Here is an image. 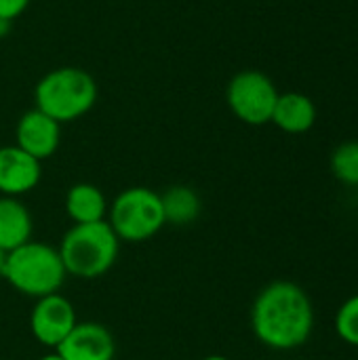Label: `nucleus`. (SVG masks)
Segmentation results:
<instances>
[{"instance_id": "obj_1", "label": "nucleus", "mask_w": 358, "mask_h": 360, "mask_svg": "<svg viewBox=\"0 0 358 360\" xmlns=\"http://www.w3.org/2000/svg\"><path fill=\"white\" fill-rule=\"evenodd\" d=\"M255 338L272 350L304 346L314 329V308L308 293L291 281H274L264 287L251 308Z\"/></svg>"}, {"instance_id": "obj_2", "label": "nucleus", "mask_w": 358, "mask_h": 360, "mask_svg": "<svg viewBox=\"0 0 358 360\" xmlns=\"http://www.w3.org/2000/svg\"><path fill=\"white\" fill-rule=\"evenodd\" d=\"M97 101L95 78L76 65H61L46 72L34 89V108L53 120L72 122L93 110Z\"/></svg>"}, {"instance_id": "obj_3", "label": "nucleus", "mask_w": 358, "mask_h": 360, "mask_svg": "<svg viewBox=\"0 0 358 360\" xmlns=\"http://www.w3.org/2000/svg\"><path fill=\"white\" fill-rule=\"evenodd\" d=\"M120 240L110 228V224H74L57 249L63 262V268L74 278L93 281L103 276L118 257Z\"/></svg>"}, {"instance_id": "obj_4", "label": "nucleus", "mask_w": 358, "mask_h": 360, "mask_svg": "<svg viewBox=\"0 0 358 360\" xmlns=\"http://www.w3.org/2000/svg\"><path fill=\"white\" fill-rule=\"evenodd\" d=\"M68 272L61 255L46 243L30 240L19 249L6 253L2 278L19 293L40 300L61 289Z\"/></svg>"}, {"instance_id": "obj_5", "label": "nucleus", "mask_w": 358, "mask_h": 360, "mask_svg": "<svg viewBox=\"0 0 358 360\" xmlns=\"http://www.w3.org/2000/svg\"><path fill=\"white\" fill-rule=\"evenodd\" d=\"M110 228L118 240L143 243L158 234L167 224L162 198L150 188L135 186L120 192L110 207Z\"/></svg>"}, {"instance_id": "obj_6", "label": "nucleus", "mask_w": 358, "mask_h": 360, "mask_svg": "<svg viewBox=\"0 0 358 360\" xmlns=\"http://www.w3.org/2000/svg\"><path fill=\"white\" fill-rule=\"evenodd\" d=\"M279 95L281 93L272 78L260 70H243L234 74L226 89L230 112L251 127H262L272 120Z\"/></svg>"}, {"instance_id": "obj_7", "label": "nucleus", "mask_w": 358, "mask_h": 360, "mask_svg": "<svg viewBox=\"0 0 358 360\" xmlns=\"http://www.w3.org/2000/svg\"><path fill=\"white\" fill-rule=\"evenodd\" d=\"M76 312L70 300L59 293L36 300L30 314V329L38 344L46 348H57L68 333L76 327Z\"/></svg>"}, {"instance_id": "obj_8", "label": "nucleus", "mask_w": 358, "mask_h": 360, "mask_svg": "<svg viewBox=\"0 0 358 360\" xmlns=\"http://www.w3.org/2000/svg\"><path fill=\"white\" fill-rule=\"evenodd\" d=\"M61 141V124L40 112L38 108H32L23 112V116L17 122L15 129V146L27 152L36 160L51 158Z\"/></svg>"}, {"instance_id": "obj_9", "label": "nucleus", "mask_w": 358, "mask_h": 360, "mask_svg": "<svg viewBox=\"0 0 358 360\" xmlns=\"http://www.w3.org/2000/svg\"><path fill=\"white\" fill-rule=\"evenodd\" d=\"M55 352L63 360H114L116 344L103 325L76 323Z\"/></svg>"}, {"instance_id": "obj_10", "label": "nucleus", "mask_w": 358, "mask_h": 360, "mask_svg": "<svg viewBox=\"0 0 358 360\" xmlns=\"http://www.w3.org/2000/svg\"><path fill=\"white\" fill-rule=\"evenodd\" d=\"M42 175L40 160L32 158L17 146L0 148V194L2 196H21L32 192Z\"/></svg>"}, {"instance_id": "obj_11", "label": "nucleus", "mask_w": 358, "mask_h": 360, "mask_svg": "<svg viewBox=\"0 0 358 360\" xmlns=\"http://www.w3.org/2000/svg\"><path fill=\"white\" fill-rule=\"evenodd\" d=\"M270 122L289 135L308 133L317 122V105L306 93L300 91L281 93Z\"/></svg>"}, {"instance_id": "obj_12", "label": "nucleus", "mask_w": 358, "mask_h": 360, "mask_svg": "<svg viewBox=\"0 0 358 360\" xmlns=\"http://www.w3.org/2000/svg\"><path fill=\"white\" fill-rule=\"evenodd\" d=\"M32 240V215L27 207L13 196L0 198V249L11 253Z\"/></svg>"}, {"instance_id": "obj_13", "label": "nucleus", "mask_w": 358, "mask_h": 360, "mask_svg": "<svg viewBox=\"0 0 358 360\" xmlns=\"http://www.w3.org/2000/svg\"><path fill=\"white\" fill-rule=\"evenodd\" d=\"M65 213L74 224H95L106 219L108 202L97 186L76 184L65 194Z\"/></svg>"}, {"instance_id": "obj_14", "label": "nucleus", "mask_w": 358, "mask_h": 360, "mask_svg": "<svg viewBox=\"0 0 358 360\" xmlns=\"http://www.w3.org/2000/svg\"><path fill=\"white\" fill-rule=\"evenodd\" d=\"M160 198H162V209H165L167 221H171L175 226L192 224L200 213V198L188 186H175V188L167 190Z\"/></svg>"}, {"instance_id": "obj_15", "label": "nucleus", "mask_w": 358, "mask_h": 360, "mask_svg": "<svg viewBox=\"0 0 358 360\" xmlns=\"http://www.w3.org/2000/svg\"><path fill=\"white\" fill-rule=\"evenodd\" d=\"M331 173L346 186H358V141H344L333 150Z\"/></svg>"}, {"instance_id": "obj_16", "label": "nucleus", "mask_w": 358, "mask_h": 360, "mask_svg": "<svg viewBox=\"0 0 358 360\" xmlns=\"http://www.w3.org/2000/svg\"><path fill=\"white\" fill-rule=\"evenodd\" d=\"M335 333L344 344L358 348V293L340 306L335 314Z\"/></svg>"}, {"instance_id": "obj_17", "label": "nucleus", "mask_w": 358, "mask_h": 360, "mask_svg": "<svg viewBox=\"0 0 358 360\" xmlns=\"http://www.w3.org/2000/svg\"><path fill=\"white\" fill-rule=\"evenodd\" d=\"M30 6V0H0V19L15 21L19 15L25 13Z\"/></svg>"}, {"instance_id": "obj_18", "label": "nucleus", "mask_w": 358, "mask_h": 360, "mask_svg": "<svg viewBox=\"0 0 358 360\" xmlns=\"http://www.w3.org/2000/svg\"><path fill=\"white\" fill-rule=\"evenodd\" d=\"M11 27H13V21H8V19H0V38L8 36Z\"/></svg>"}, {"instance_id": "obj_19", "label": "nucleus", "mask_w": 358, "mask_h": 360, "mask_svg": "<svg viewBox=\"0 0 358 360\" xmlns=\"http://www.w3.org/2000/svg\"><path fill=\"white\" fill-rule=\"evenodd\" d=\"M4 264H6V253L0 249V278H2V274H4Z\"/></svg>"}, {"instance_id": "obj_20", "label": "nucleus", "mask_w": 358, "mask_h": 360, "mask_svg": "<svg viewBox=\"0 0 358 360\" xmlns=\"http://www.w3.org/2000/svg\"><path fill=\"white\" fill-rule=\"evenodd\" d=\"M38 360H63V359H61V356H59V354H57V352L53 350L51 354H44L42 359H38Z\"/></svg>"}, {"instance_id": "obj_21", "label": "nucleus", "mask_w": 358, "mask_h": 360, "mask_svg": "<svg viewBox=\"0 0 358 360\" xmlns=\"http://www.w3.org/2000/svg\"><path fill=\"white\" fill-rule=\"evenodd\" d=\"M203 360H230V359H226V356H222V354H211V356H205Z\"/></svg>"}]
</instances>
